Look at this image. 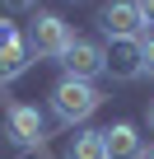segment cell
Segmentation results:
<instances>
[{
  "instance_id": "obj_1",
  "label": "cell",
  "mask_w": 154,
  "mask_h": 159,
  "mask_svg": "<svg viewBox=\"0 0 154 159\" xmlns=\"http://www.w3.org/2000/svg\"><path fill=\"white\" fill-rule=\"evenodd\" d=\"M98 103H103V94L89 84V80H70V75H65L61 84L51 89V117H56L61 126H75V122L94 117Z\"/></svg>"
},
{
  "instance_id": "obj_2",
  "label": "cell",
  "mask_w": 154,
  "mask_h": 159,
  "mask_svg": "<svg viewBox=\"0 0 154 159\" xmlns=\"http://www.w3.org/2000/svg\"><path fill=\"white\" fill-rule=\"evenodd\" d=\"M28 52L33 56H42V61H61L65 56V47L75 42V33H70V24L61 19V14H37L33 24H28Z\"/></svg>"
},
{
  "instance_id": "obj_3",
  "label": "cell",
  "mask_w": 154,
  "mask_h": 159,
  "mask_svg": "<svg viewBox=\"0 0 154 159\" xmlns=\"http://www.w3.org/2000/svg\"><path fill=\"white\" fill-rule=\"evenodd\" d=\"M98 24H103L108 42H140L145 38V19L135 10V0H112V5L98 14Z\"/></svg>"
},
{
  "instance_id": "obj_4",
  "label": "cell",
  "mask_w": 154,
  "mask_h": 159,
  "mask_svg": "<svg viewBox=\"0 0 154 159\" xmlns=\"http://www.w3.org/2000/svg\"><path fill=\"white\" fill-rule=\"evenodd\" d=\"M61 66H65L70 80H89V84H94V75H103V47L89 42V38H75V42L65 47Z\"/></svg>"
},
{
  "instance_id": "obj_5",
  "label": "cell",
  "mask_w": 154,
  "mask_h": 159,
  "mask_svg": "<svg viewBox=\"0 0 154 159\" xmlns=\"http://www.w3.org/2000/svg\"><path fill=\"white\" fill-rule=\"evenodd\" d=\"M103 154L108 159H145V140H140L135 122H112L103 131Z\"/></svg>"
},
{
  "instance_id": "obj_6",
  "label": "cell",
  "mask_w": 154,
  "mask_h": 159,
  "mask_svg": "<svg viewBox=\"0 0 154 159\" xmlns=\"http://www.w3.org/2000/svg\"><path fill=\"white\" fill-rule=\"evenodd\" d=\"M103 70L112 80H140L145 66H140V42H112L103 52Z\"/></svg>"
},
{
  "instance_id": "obj_7",
  "label": "cell",
  "mask_w": 154,
  "mask_h": 159,
  "mask_svg": "<svg viewBox=\"0 0 154 159\" xmlns=\"http://www.w3.org/2000/svg\"><path fill=\"white\" fill-rule=\"evenodd\" d=\"M10 140L24 145V150L42 145V112L28 108V103H14V108H10Z\"/></svg>"
},
{
  "instance_id": "obj_8",
  "label": "cell",
  "mask_w": 154,
  "mask_h": 159,
  "mask_svg": "<svg viewBox=\"0 0 154 159\" xmlns=\"http://www.w3.org/2000/svg\"><path fill=\"white\" fill-rule=\"evenodd\" d=\"M65 159H108L103 154V131H75L65 145Z\"/></svg>"
},
{
  "instance_id": "obj_9",
  "label": "cell",
  "mask_w": 154,
  "mask_h": 159,
  "mask_svg": "<svg viewBox=\"0 0 154 159\" xmlns=\"http://www.w3.org/2000/svg\"><path fill=\"white\" fill-rule=\"evenodd\" d=\"M28 56H33V52H28V42H24V38H19L10 52H0V80H14V75H24V70H28Z\"/></svg>"
},
{
  "instance_id": "obj_10",
  "label": "cell",
  "mask_w": 154,
  "mask_h": 159,
  "mask_svg": "<svg viewBox=\"0 0 154 159\" xmlns=\"http://www.w3.org/2000/svg\"><path fill=\"white\" fill-rule=\"evenodd\" d=\"M140 66H145V75H154V33L140 38Z\"/></svg>"
},
{
  "instance_id": "obj_11",
  "label": "cell",
  "mask_w": 154,
  "mask_h": 159,
  "mask_svg": "<svg viewBox=\"0 0 154 159\" xmlns=\"http://www.w3.org/2000/svg\"><path fill=\"white\" fill-rule=\"evenodd\" d=\"M14 42H19V33H14V24H10V19H0V52H10Z\"/></svg>"
},
{
  "instance_id": "obj_12",
  "label": "cell",
  "mask_w": 154,
  "mask_h": 159,
  "mask_svg": "<svg viewBox=\"0 0 154 159\" xmlns=\"http://www.w3.org/2000/svg\"><path fill=\"white\" fill-rule=\"evenodd\" d=\"M135 10H140L145 24H154V0H135Z\"/></svg>"
},
{
  "instance_id": "obj_13",
  "label": "cell",
  "mask_w": 154,
  "mask_h": 159,
  "mask_svg": "<svg viewBox=\"0 0 154 159\" xmlns=\"http://www.w3.org/2000/svg\"><path fill=\"white\" fill-rule=\"evenodd\" d=\"M0 5H5V10H33L37 0H0Z\"/></svg>"
},
{
  "instance_id": "obj_14",
  "label": "cell",
  "mask_w": 154,
  "mask_h": 159,
  "mask_svg": "<svg viewBox=\"0 0 154 159\" xmlns=\"http://www.w3.org/2000/svg\"><path fill=\"white\" fill-rule=\"evenodd\" d=\"M149 131H154V98H149Z\"/></svg>"
},
{
  "instance_id": "obj_15",
  "label": "cell",
  "mask_w": 154,
  "mask_h": 159,
  "mask_svg": "<svg viewBox=\"0 0 154 159\" xmlns=\"http://www.w3.org/2000/svg\"><path fill=\"white\" fill-rule=\"evenodd\" d=\"M145 159H154V145H149V150H145Z\"/></svg>"
}]
</instances>
